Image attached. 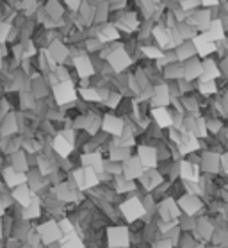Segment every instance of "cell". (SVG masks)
I'll return each mask as SVG.
<instances>
[{
	"label": "cell",
	"instance_id": "1",
	"mask_svg": "<svg viewBox=\"0 0 228 248\" xmlns=\"http://www.w3.org/2000/svg\"><path fill=\"white\" fill-rule=\"evenodd\" d=\"M120 209H122L123 216L127 218V221L139 220L141 216H145V213H146L143 202H139L137 198H128V200H125V202L120 205Z\"/></svg>",
	"mask_w": 228,
	"mask_h": 248
},
{
	"label": "cell",
	"instance_id": "17",
	"mask_svg": "<svg viewBox=\"0 0 228 248\" xmlns=\"http://www.w3.org/2000/svg\"><path fill=\"white\" fill-rule=\"evenodd\" d=\"M73 62H75L78 77H89V75H93V62L89 61L86 56H77Z\"/></svg>",
	"mask_w": 228,
	"mask_h": 248
},
{
	"label": "cell",
	"instance_id": "31",
	"mask_svg": "<svg viewBox=\"0 0 228 248\" xmlns=\"http://www.w3.org/2000/svg\"><path fill=\"white\" fill-rule=\"evenodd\" d=\"M153 36H155L157 43H159L161 46L171 45V40H169V32H167L166 29H161V27L153 29Z\"/></svg>",
	"mask_w": 228,
	"mask_h": 248
},
{
	"label": "cell",
	"instance_id": "4",
	"mask_svg": "<svg viewBox=\"0 0 228 248\" xmlns=\"http://www.w3.org/2000/svg\"><path fill=\"white\" fill-rule=\"evenodd\" d=\"M145 173V168L137 157H127L123 161V175L128 181H134V179H139L141 175Z\"/></svg>",
	"mask_w": 228,
	"mask_h": 248
},
{
	"label": "cell",
	"instance_id": "12",
	"mask_svg": "<svg viewBox=\"0 0 228 248\" xmlns=\"http://www.w3.org/2000/svg\"><path fill=\"white\" fill-rule=\"evenodd\" d=\"M180 177L187 182H198L200 181L198 166L193 164L191 161H182V163H180Z\"/></svg>",
	"mask_w": 228,
	"mask_h": 248
},
{
	"label": "cell",
	"instance_id": "49",
	"mask_svg": "<svg viewBox=\"0 0 228 248\" xmlns=\"http://www.w3.org/2000/svg\"><path fill=\"white\" fill-rule=\"evenodd\" d=\"M219 166H223V170L228 173V154H225V155L219 157Z\"/></svg>",
	"mask_w": 228,
	"mask_h": 248
},
{
	"label": "cell",
	"instance_id": "19",
	"mask_svg": "<svg viewBox=\"0 0 228 248\" xmlns=\"http://www.w3.org/2000/svg\"><path fill=\"white\" fill-rule=\"evenodd\" d=\"M114 27L120 29V31H125V32H132V31H136V27H137V16H136L134 13H127L125 16H122V20H120Z\"/></svg>",
	"mask_w": 228,
	"mask_h": 248
},
{
	"label": "cell",
	"instance_id": "7",
	"mask_svg": "<svg viewBox=\"0 0 228 248\" xmlns=\"http://www.w3.org/2000/svg\"><path fill=\"white\" fill-rule=\"evenodd\" d=\"M193 46H195V50L198 52L201 57H207L209 54H212V52L216 50L214 41L209 40L205 34H201V36H195V38H193Z\"/></svg>",
	"mask_w": 228,
	"mask_h": 248
},
{
	"label": "cell",
	"instance_id": "42",
	"mask_svg": "<svg viewBox=\"0 0 228 248\" xmlns=\"http://www.w3.org/2000/svg\"><path fill=\"white\" fill-rule=\"evenodd\" d=\"M15 159H16V171H23V170L27 168V163H25V157L23 155H20V154H16L15 155Z\"/></svg>",
	"mask_w": 228,
	"mask_h": 248
},
{
	"label": "cell",
	"instance_id": "15",
	"mask_svg": "<svg viewBox=\"0 0 228 248\" xmlns=\"http://www.w3.org/2000/svg\"><path fill=\"white\" fill-rule=\"evenodd\" d=\"M82 164H84V166L93 168L96 173H104V159H102V155L98 152L86 154V155H82Z\"/></svg>",
	"mask_w": 228,
	"mask_h": 248
},
{
	"label": "cell",
	"instance_id": "11",
	"mask_svg": "<svg viewBox=\"0 0 228 248\" xmlns=\"http://www.w3.org/2000/svg\"><path fill=\"white\" fill-rule=\"evenodd\" d=\"M109 64H111L116 72H122V70H125V68L130 64V57L125 54V50L118 48V50H114L111 56H109Z\"/></svg>",
	"mask_w": 228,
	"mask_h": 248
},
{
	"label": "cell",
	"instance_id": "47",
	"mask_svg": "<svg viewBox=\"0 0 228 248\" xmlns=\"http://www.w3.org/2000/svg\"><path fill=\"white\" fill-rule=\"evenodd\" d=\"M153 248H173V241L169 239H164V241H159L153 245Z\"/></svg>",
	"mask_w": 228,
	"mask_h": 248
},
{
	"label": "cell",
	"instance_id": "18",
	"mask_svg": "<svg viewBox=\"0 0 228 248\" xmlns=\"http://www.w3.org/2000/svg\"><path fill=\"white\" fill-rule=\"evenodd\" d=\"M209 38L211 41H217L221 40L223 36H225V31H223V23L221 20H212L211 23H209V27H207V31L203 32Z\"/></svg>",
	"mask_w": 228,
	"mask_h": 248
},
{
	"label": "cell",
	"instance_id": "45",
	"mask_svg": "<svg viewBox=\"0 0 228 248\" xmlns=\"http://www.w3.org/2000/svg\"><path fill=\"white\" fill-rule=\"evenodd\" d=\"M118 191H130L132 189V181H128V179H125V181H120L118 182Z\"/></svg>",
	"mask_w": 228,
	"mask_h": 248
},
{
	"label": "cell",
	"instance_id": "52",
	"mask_svg": "<svg viewBox=\"0 0 228 248\" xmlns=\"http://www.w3.org/2000/svg\"><path fill=\"white\" fill-rule=\"evenodd\" d=\"M203 6H216L217 4V0H200Z\"/></svg>",
	"mask_w": 228,
	"mask_h": 248
},
{
	"label": "cell",
	"instance_id": "13",
	"mask_svg": "<svg viewBox=\"0 0 228 248\" xmlns=\"http://www.w3.org/2000/svg\"><path fill=\"white\" fill-rule=\"evenodd\" d=\"M4 179H6L9 187H16L27 182V175L23 173V171H16L15 168H7L6 171H4Z\"/></svg>",
	"mask_w": 228,
	"mask_h": 248
},
{
	"label": "cell",
	"instance_id": "28",
	"mask_svg": "<svg viewBox=\"0 0 228 248\" xmlns=\"http://www.w3.org/2000/svg\"><path fill=\"white\" fill-rule=\"evenodd\" d=\"M100 38H102V41H114L120 38V31H118L114 25H106V27H102V31H100Z\"/></svg>",
	"mask_w": 228,
	"mask_h": 248
},
{
	"label": "cell",
	"instance_id": "20",
	"mask_svg": "<svg viewBox=\"0 0 228 248\" xmlns=\"http://www.w3.org/2000/svg\"><path fill=\"white\" fill-rule=\"evenodd\" d=\"M152 114H153V118H155L159 127H169V125H173L171 113H167L166 108H155L152 111Z\"/></svg>",
	"mask_w": 228,
	"mask_h": 248
},
{
	"label": "cell",
	"instance_id": "5",
	"mask_svg": "<svg viewBox=\"0 0 228 248\" xmlns=\"http://www.w3.org/2000/svg\"><path fill=\"white\" fill-rule=\"evenodd\" d=\"M38 234L41 236V239H43L45 243H48V245H50L52 241H57V239L62 236L61 229H59V225H57L56 221H46L43 225H39Z\"/></svg>",
	"mask_w": 228,
	"mask_h": 248
},
{
	"label": "cell",
	"instance_id": "40",
	"mask_svg": "<svg viewBox=\"0 0 228 248\" xmlns=\"http://www.w3.org/2000/svg\"><path fill=\"white\" fill-rule=\"evenodd\" d=\"M143 52H145V56L150 57V59H161L162 57V52L153 48V46H143Z\"/></svg>",
	"mask_w": 228,
	"mask_h": 248
},
{
	"label": "cell",
	"instance_id": "14",
	"mask_svg": "<svg viewBox=\"0 0 228 248\" xmlns=\"http://www.w3.org/2000/svg\"><path fill=\"white\" fill-rule=\"evenodd\" d=\"M169 91H167L166 86H157L155 90H153V95H152V104L155 106V108H166L167 104H169Z\"/></svg>",
	"mask_w": 228,
	"mask_h": 248
},
{
	"label": "cell",
	"instance_id": "16",
	"mask_svg": "<svg viewBox=\"0 0 228 248\" xmlns=\"http://www.w3.org/2000/svg\"><path fill=\"white\" fill-rule=\"evenodd\" d=\"M54 150H56L61 157H68V155L73 152V143L70 140H66L64 134H61L54 140Z\"/></svg>",
	"mask_w": 228,
	"mask_h": 248
},
{
	"label": "cell",
	"instance_id": "35",
	"mask_svg": "<svg viewBox=\"0 0 228 248\" xmlns=\"http://www.w3.org/2000/svg\"><path fill=\"white\" fill-rule=\"evenodd\" d=\"M80 95H82L84 100H88V102H100L102 100L100 93H98L96 90H93V88H82V90H80Z\"/></svg>",
	"mask_w": 228,
	"mask_h": 248
},
{
	"label": "cell",
	"instance_id": "21",
	"mask_svg": "<svg viewBox=\"0 0 228 248\" xmlns=\"http://www.w3.org/2000/svg\"><path fill=\"white\" fill-rule=\"evenodd\" d=\"M46 54L54 59V62H62L64 59H66L68 50H66V46L61 45V43H52L50 48L46 50Z\"/></svg>",
	"mask_w": 228,
	"mask_h": 248
},
{
	"label": "cell",
	"instance_id": "39",
	"mask_svg": "<svg viewBox=\"0 0 228 248\" xmlns=\"http://www.w3.org/2000/svg\"><path fill=\"white\" fill-rule=\"evenodd\" d=\"M198 229H200V234L203 237H211L212 236V225L207 220H200V223H198Z\"/></svg>",
	"mask_w": 228,
	"mask_h": 248
},
{
	"label": "cell",
	"instance_id": "34",
	"mask_svg": "<svg viewBox=\"0 0 228 248\" xmlns=\"http://www.w3.org/2000/svg\"><path fill=\"white\" fill-rule=\"evenodd\" d=\"M200 91L203 93V95H212V93H216L217 88H216V82H214V79H201L200 82Z\"/></svg>",
	"mask_w": 228,
	"mask_h": 248
},
{
	"label": "cell",
	"instance_id": "23",
	"mask_svg": "<svg viewBox=\"0 0 228 248\" xmlns=\"http://www.w3.org/2000/svg\"><path fill=\"white\" fill-rule=\"evenodd\" d=\"M201 72H203V77L205 79H216L219 77V68L216 66V62L211 61V59H207L205 62H201Z\"/></svg>",
	"mask_w": 228,
	"mask_h": 248
},
{
	"label": "cell",
	"instance_id": "37",
	"mask_svg": "<svg viewBox=\"0 0 228 248\" xmlns=\"http://www.w3.org/2000/svg\"><path fill=\"white\" fill-rule=\"evenodd\" d=\"M16 130V122H15V116H7V120L2 124V132L4 134H11V132H15Z\"/></svg>",
	"mask_w": 228,
	"mask_h": 248
},
{
	"label": "cell",
	"instance_id": "8",
	"mask_svg": "<svg viewBox=\"0 0 228 248\" xmlns=\"http://www.w3.org/2000/svg\"><path fill=\"white\" fill-rule=\"evenodd\" d=\"M102 127L106 130L107 134H114V136H122L123 134V129H125V125H123V120L114 116V114H107L104 122H102Z\"/></svg>",
	"mask_w": 228,
	"mask_h": 248
},
{
	"label": "cell",
	"instance_id": "53",
	"mask_svg": "<svg viewBox=\"0 0 228 248\" xmlns=\"http://www.w3.org/2000/svg\"><path fill=\"white\" fill-rule=\"evenodd\" d=\"M4 215V205H0V216Z\"/></svg>",
	"mask_w": 228,
	"mask_h": 248
},
{
	"label": "cell",
	"instance_id": "24",
	"mask_svg": "<svg viewBox=\"0 0 228 248\" xmlns=\"http://www.w3.org/2000/svg\"><path fill=\"white\" fill-rule=\"evenodd\" d=\"M184 77L187 80H193V79H196V77H200L203 72H201V62H198V61H191L187 66L184 68Z\"/></svg>",
	"mask_w": 228,
	"mask_h": 248
},
{
	"label": "cell",
	"instance_id": "30",
	"mask_svg": "<svg viewBox=\"0 0 228 248\" xmlns=\"http://www.w3.org/2000/svg\"><path fill=\"white\" fill-rule=\"evenodd\" d=\"M195 54V46L193 43H180L177 48V57L178 59H191Z\"/></svg>",
	"mask_w": 228,
	"mask_h": 248
},
{
	"label": "cell",
	"instance_id": "25",
	"mask_svg": "<svg viewBox=\"0 0 228 248\" xmlns=\"http://www.w3.org/2000/svg\"><path fill=\"white\" fill-rule=\"evenodd\" d=\"M98 184V173L89 166H84V189L93 187Z\"/></svg>",
	"mask_w": 228,
	"mask_h": 248
},
{
	"label": "cell",
	"instance_id": "44",
	"mask_svg": "<svg viewBox=\"0 0 228 248\" xmlns=\"http://www.w3.org/2000/svg\"><path fill=\"white\" fill-rule=\"evenodd\" d=\"M198 4H201L200 0H182V9H184V11H189L191 7H193V9L198 7Z\"/></svg>",
	"mask_w": 228,
	"mask_h": 248
},
{
	"label": "cell",
	"instance_id": "6",
	"mask_svg": "<svg viewBox=\"0 0 228 248\" xmlns=\"http://www.w3.org/2000/svg\"><path fill=\"white\" fill-rule=\"evenodd\" d=\"M137 159L141 161L143 168H155L157 166V150L153 147L141 145L137 150Z\"/></svg>",
	"mask_w": 228,
	"mask_h": 248
},
{
	"label": "cell",
	"instance_id": "38",
	"mask_svg": "<svg viewBox=\"0 0 228 248\" xmlns=\"http://www.w3.org/2000/svg\"><path fill=\"white\" fill-rule=\"evenodd\" d=\"M195 136L198 138H203V136H207V124H205V120L203 118H198L196 120V124H195Z\"/></svg>",
	"mask_w": 228,
	"mask_h": 248
},
{
	"label": "cell",
	"instance_id": "43",
	"mask_svg": "<svg viewBox=\"0 0 228 248\" xmlns=\"http://www.w3.org/2000/svg\"><path fill=\"white\" fill-rule=\"evenodd\" d=\"M7 34H9V25L0 22V43H4L7 40Z\"/></svg>",
	"mask_w": 228,
	"mask_h": 248
},
{
	"label": "cell",
	"instance_id": "29",
	"mask_svg": "<svg viewBox=\"0 0 228 248\" xmlns=\"http://www.w3.org/2000/svg\"><path fill=\"white\" fill-rule=\"evenodd\" d=\"M141 179L145 181V186L148 187V189H153L155 186H159L161 184V181H162V177L157 171H152V173H143L141 175Z\"/></svg>",
	"mask_w": 228,
	"mask_h": 248
},
{
	"label": "cell",
	"instance_id": "9",
	"mask_svg": "<svg viewBox=\"0 0 228 248\" xmlns=\"http://www.w3.org/2000/svg\"><path fill=\"white\" fill-rule=\"evenodd\" d=\"M159 213H161V218L164 221H169V220H177L178 216H180V211H178V203L171 198H166L164 202L161 203V207H159Z\"/></svg>",
	"mask_w": 228,
	"mask_h": 248
},
{
	"label": "cell",
	"instance_id": "55",
	"mask_svg": "<svg viewBox=\"0 0 228 248\" xmlns=\"http://www.w3.org/2000/svg\"><path fill=\"white\" fill-rule=\"evenodd\" d=\"M0 237H2V223H0Z\"/></svg>",
	"mask_w": 228,
	"mask_h": 248
},
{
	"label": "cell",
	"instance_id": "3",
	"mask_svg": "<svg viewBox=\"0 0 228 248\" xmlns=\"http://www.w3.org/2000/svg\"><path fill=\"white\" fill-rule=\"evenodd\" d=\"M54 96H56L57 104H70L77 98L75 88H73L72 80H62L54 86Z\"/></svg>",
	"mask_w": 228,
	"mask_h": 248
},
{
	"label": "cell",
	"instance_id": "51",
	"mask_svg": "<svg viewBox=\"0 0 228 248\" xmlns=\"http://www.w3.org/2000/svg\"><path fill=\"white\" fill-rule=\"evenodd\" d=\"M68 7H72V9H78L80 7V0H66Z\"/></svg>",
	"mask_w": 228,
	"mask_h": 248
},
{
	"label": "cell",
	"instance_id": "54",
	"mask_svg": "<svg viewBox=\"0 0 228 248\" xmlns=\"http://www.w3.org/2000/svg\"><path fill=\"white\" fill-rule=\"evenodd\" d=\"M193 248H205L203 245H196V247H193Z\"/></svg>",
	"mask_w": 228,
	"mask_h": 248
},
{
	"label": "cell",
	"instance_id": "26",
	"mask_svg": "<svg viewBox=\"0 0 228 248\" xmlns=\"http://www.w3.org/2000/svg\"><path fill=\"white\" fill-rule=\"evenodd\" d=\"M57 197H59V200H62V202H73V200L77 198V191H75L72 186H61V187H57Z\"/></svg>",
	"mask_w": 228,
	"mask_h": 248
},
{
	"label": "cell",
	"instance_id": "2",
	"mask_svg": "<svg viewBox=\"0 0 228 248\" xmlns=\"http://www.w3.org/2000/svg\"><path fill=\"white\" fill-rule=\"evenodd\" d=\"M130 236L125 227H111L107 229V245L111 248H127Z\"/></svg>",
	"mask_w": 228,
	"mask_h": 248
},
{
	"label": "cell",
	"instance_id": "46",
	"mask_svg": "<svg viewBox=\"0 0 228 248\" xmlns=\"http://www.w3.org/2000/svg\"><path fill=\"white\" fill-rule=\"evenodd\" d=\"M59 229H61L62 234H70V232H73L72 223H70V221H68V220H62L61 223H59Z\"/></svg>",
	"mask_w": 228,
	"mask_h": 248
},
{
	"label": "cell",
	"instance_id": "10",
	"mask_svg": "<svg viewBox=\"0 0 228 248\" xmlns=\"http://www.w3.org/2000/svg\"><path fill=\"white\" fill-rule=\"evenodd\" d=\"M178 205L184 209V213L185 215H196L198 211L201 209V202H200V198L196 197V195H193V193H189V195H185V197L180 198V202H178Z\"/></svg>",
	"mask_w": 228,
	"mask_h": 248
},
{
	"label": "cell",
	"instance_id": "41",
	"mask_svg": "<svg viewBox=\"0 0 228 248\" xmlns=\"http://www.w3.org/2000/svg\"><path fill=\"white\" fill-rule=\"evenodd\" d=\"M48 13H50L52 18H59L62 11H61V7L57 6L56 2H50V4H48Z\"/></svg>",
	"mask_w": 228,
	"mask_h": 248
},
{
	"label": "cell",
	"instance_id": "32",
	"mask_svg": "<svg viewBox=\"0 0 228 248\" xmlns=\"http://www.w3.org/2000/svg\"><path fill=\"white\" fill-rule=\"evenodd\" d=\"M39 213H41V209H39V202L36 200V202H32L30 200V203L29 205H25V211H23V218H27V220H32V218H38Z\"/></svg>",
	"mask_w": 228,
	"mask_h": 248
},
{
	"label": "cell",
	"instance_id": "48",
	"mask_svg": "<svg viewBox=\"0 0 228 248\" xmlns=\"http://www.w3.org/2000/svg\"><path fill=\"white\" fill-rule=\"evenodd\" d=\"M120 100H122V96H120V95H112L111 98L107 100V104H109V108H116Z\"/></svg>",
	"mask_w": 228,
	"mask_h": 248
},
{
	"label": "cell",
	"instance_id": "22",
	"mask_svg": "<svg viewBox=\"0 0 228 248\" xmlns=\"http://www.w3.org/2000/svg\"><path fill=\"white\" fill-rule=\"evenodd\" d=\"M13 198L25 207V205L30 203V189H29L27 186H23V184L22 186H16L15 187V191H13Z\"/></svg>",
	"mask_w": 228,
	"mask_h": 248
},
{
	"label": "cell",
	"instance_id": "33",
	"mask_svg": "<svg viewBox=\"0 0 228 248\" xmlns=\"http://www.w3.org/2000/svg\"><path fill=\"white\" fill-rule=\"evenodd\" d=\"M203 168L207 171H217L219 168V155H214V154H209L203 157Z\"/></svg>",
	"mask_w": 228,
	"mask_h": 248
},
{
	"label": "cell",
	"instance_id": "50",
	"mask_svg": "<svg viewBox=\"0 0 228 248\" xmlns=\"http://www.w3.org/2000/svg\"><path fill=\"white\" fill-rule=\"evenodd\" d=\"M29 241L32 245V248H38L39 247V237L34 236V234H29Z\"/></svg>",
	"mask_w": 228,
	"mask_h": 248
},
{
	"label": "cell",
	"instance_id": "36",
	"mask_svg": "<svg viewBox=\"0 0 228 248\" xmlns=\"http://www.w3.org/2000/svg\"><path fill=\"white\" fill-rule=\"evenodd\" d=\"M127 157H130V152H128L127 147H120V148H114L111 154V159L112 161H125Z\"/></svg>",
	"mask_w": 228,
	"mask_h": 248
},
{
	"label": "cell",
	"instance_id": "27",
	"mask_svg": "<svg viewBox=\"0 0 228 248\" xmlns=\"http://www.w3.org/2000/svg\"><path fill=\"white\" fill-rule=\"evenodd\" d=\"M61 248H84V245H82V241L75 236V232H70V234H66V236L62 237Z\"/></svg>",
	"mask_w": 228,
	"mask_h": 248
}]
</instances>
